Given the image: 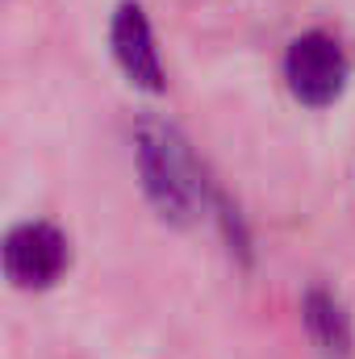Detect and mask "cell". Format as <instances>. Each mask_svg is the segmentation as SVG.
<instances>
[{
  "label": "cell",
  "instance_id": "1",
  "mask_svg": "<svg viewBox=\"0 0 355 359\" xmlns=\"http://www.w3.org/2000/svg\"><path fill=\"white\" fill-rule=\"evenodd\" d=\"M138 168L151 201L163 209V217H188L201 201V176L196 163L172 126L147 121L138 130Z\"/></svg>",
  "mask_w": 355,
  "mask_h": 359
},
{
  "label": "cell",
  "instance_id": "2",
  "mask_svg": "<svg viewBox=\"0 0 355 359\" xmlns=\"http://www.w3.org/2000/svg\"><path fill=\"white\" fill-rule=\"evenodd\" d=\"M284 80H288V92L301 104L326 109L347 88L351 59L339 46V38H330L322 29H309V34H301V38L288 42V50H284Z\"/></svg>",
  "mask_w": 355,
  "mask_h": 359
},
{
  "label": "cell",
  "instance_id": "3",
  "mask_svg": "<svg viewBox=\"0 0 355 359\" xmlns=\"http://www.w3.org/2000/svg\"><path fill=\"white\" fill-rule=\"evenodd\" d=\"M72 264V243L63 238V230L46 226V222H25L4 238V276L25 288H51Z\"/></svg>",
  "mask_w": 355,
  "mask_h": 359
},
{
  "label": "cell",
  "instance_id": "4",
  "mask_svg": "<svg viewBox=\"0 0 355 359\" xmlns=\"http://www.w3.org/2000/svg\"><path fill=\"white\" fill-rule=\"evenodd\" d=\"M113 59L117 67L126 72V80L142 92H163V63H159V50H155V34H151V21L138 4H121L113 13Z\"/></svg>",
  "mask_w": 355,
  "mask_h": 359
},
{
  "label": "cell",
  "instance_id": "5",
  "mask_svg": "<svg viewBox=\"0 0 355 359\" xmlns=\"http://www.w3.org/2000/svg\"><path fill=\"white\" fill-rule=\"evenodd\" d=\"M305 326L314 347L326 359H343L351 351V318L330 292H309L305 297Z\"/></svg>",
  "mask_w": 355,
  "mask_h": 359
}]
</instances>
